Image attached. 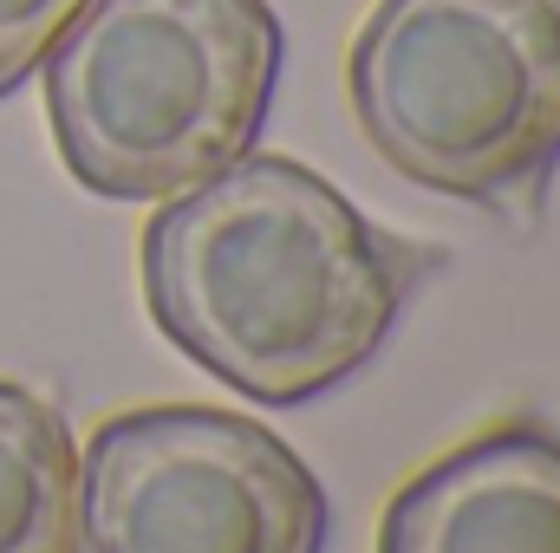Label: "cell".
I'll use <instances>...</instances> for the list:
<instances>
[{"label": "cell", "instance_id": "6da1fadb", "mask_svg": "<svg viewBox=\"0 0 560 553\" xmlns=\"http://www.w3.org/2000/svg\"><path fill=\"white\" fill-rule=\"evenodd\" d=\"M443 255L378 228L319 169L248 150L163 196L138 235L156 332L255 404H313L359 378Z\"/></svg>", "mask_w": 560, "mask_h": 553}, {"label": "cell", "instance_id": "7a4b0ae2", "mask_svg": "<svg viewBox=\"0 0 560 553\" xmlns=\"http://www.w3.org/2000/svg\"><path fill=\"white\" fill-rule=\"evenodd\" d=\"M268 0H85L39 59L59 163L98 202H163L248 156L280 85Z\"/></svg>", "mask_w": 560, "mask_h": 553}, {"label": "cell", "instance_id": "3957f363", "mask_svg": "<svg viewBox=\"0 0 560 553\" xmlns=\"http://www.w3.org/2000/svg\"><path fill=\"white\" fill-rule=\"evenodd\" d=\"M346 98L405 183L535 222L560 169V0H378Z\"/></svg>", "mask_w": 560, "mask_h": 553}, {"label": "cell", "instance_id": "277c9868", "mask_svg": "<svg viewBox=\"0 0 560 553\" xmlns=\"http://www.w3.org/2000/svg\"><path fill=\"white\" fill-rule=\"evenodd\" d=\"M319 475L268 423L143 404L79 443V553H326Z\"/></svg>", "mask_w": 560, "mask_h": 553}, {"label": "cell", "instance_id": "5b68a950", "mask_svg": "<svg viewBox=\"0 0 560 553\" xmlns=\"http://www.w3.org/2000/svg\"><path fill=\"white\" fill-rule=\"evenodd\" d=\"M378 553H560V436L509 416L443 449L385 502Z\"/></svg>", "mask_w": 560, "mask_h": 553}, {"label": "cell", "instance_id": "8992f818", "mask_svg": "<svg viewBox=\"0 0 560 553\" xmlns=\"http://www.w3.org/2000/svg\"><path fill=\"white\" fill-rule=\"evenodd\" d=\"M0 553H79V443L52 398L0 378Z\"/></svg>", "mask_w": 560, "mask_h": 553}, {"label": "cell", "instance_id": "52a82bcc", "mask_svg": "<svg viewBox=\"0 0 560 553\" xmlns=\"http://www.w3.org/2000/svg\"><path fill=\"white\" fill-rule=\"evenodd\" d=\"M85 0H0V98H13Z\"/></svg>", "mask_w": 560, "mask_h": 553}]
</instances>
